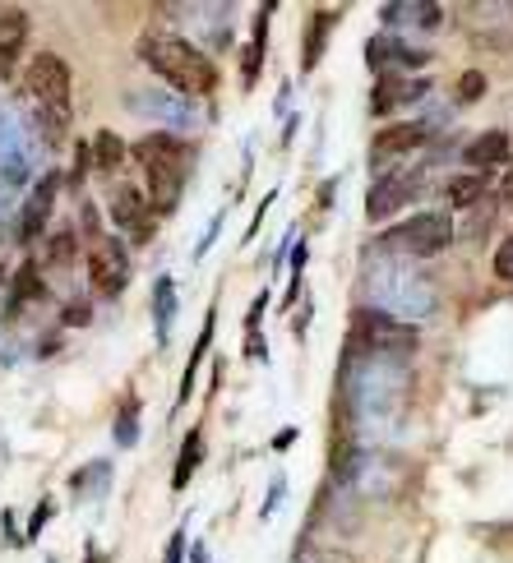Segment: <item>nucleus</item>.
Segmentation results:
<instances>
[{"label":"nucleus","mask_w":513,"mask_h":563,"mask_svg":"<svg viewBox=\"0 0 513 563\" xmlns=\"http://www.w3.org/2000/svg\"><path fill=\"white\" fill-rule=\"evenodd\" d=\"M292 443H296V430H283V434H277V439H273V449H277V453H283V449H292Z\"/></svg>","instance_id":"39"},{"label":"nucleus","mask_w":513,"mask_h":563,"mask_svg":"<svg viewBox=\"0 0 513 563\" xmlns=\"http://www.w3.org/2000/svg\"><path fill=\"white\" fill-rule=\"evenodd\" d=\"M306 254H310L306 245H296V250H292V268H296V273H301V268H306Z\"/></svg>","instance_id":"40"},{"label":"nucleus","mask_w":513,"mask_h":563,"mask_svg":"<svg viewBox=\"0 0 513 563\" xmlns=\"http://www.w3.org/2000/svg\"><path fill=\"white\" fill-rule=\"evenodd\" d=\"M185 545H190V536H185V527H176L172 541H167V554H162V563H181L185 559Z\"/></svg>","instance_id":"33"},{"label":"nucleus","mask_w":513,"mask_h":563,"mask_svg":"<svg viewBox=\"0 0 513 563\" xmlns=\"http://www.w3.org/2000/svg\"><path fill=\"white\" fill-rule=\"evenodd\" d=\"M416 328L403 323V319H389L380 310H361L352 314V346H361L365 356H393V361H403L407 351H416Z\"/></svg>","instance_id":"7"},{"label":"nucleus","mask_w":513,"mask_h":563,"mask_svg":"<svg viewBox=\"0 0 513 563\" xmlns=\"http://www.w3.org/2000/svg\"><path fill=\"white\" fill-rule=\"evenodd\" d=\"M172 319H176V282L157 277V287H153V333H157V346H167Z\"/></svg>","instance_id":"19"},{"label":"nucleus","mask_w":513,"mask_h":563,"mask_svg":"<svg viewBox=\"0 0 513 563\" xmlns=\"http://www.w3.org/2000/svg\"><path fill=\"white\" fill-rule=\"evenodd\" d=\"M407 365L393 356H361L352 365V407L361 420H393L407 402Z\"/></svg>","instance_id":"5"},{"label":"nucleus","mask_w":513,"mask_h":563,"mask_svg":"<svg viewBox=\"0 0 513 563\" xmlns=\"http://www.w3.org/2000/svg\"><path fill=\"white\" fill-rule=\"evenodd\" d=\"M199 449H204V434L190 430V434H185V443H181V457H176V472H172V489L190 485V476L199 472Z\"/></svg>","instance_id":"24"},{"label":"nucleus","mask_w":513,"mask_h":563,"mask_svg":"<svg viewBox=\"0 0 513 563\" xmlns=\"http://www.w3.org/2000/svg\"><path fill=\"white\" fill-rule=\"evenodd\" d=\"M338 10H324V14H310V33H306V69H315L319 52H324V37H329Z\"/></svg>","instance_id":"26"},{"label":"nucleus","mask_w":513,"mask_h":563,"mask_svg":"<svg viewBox=\"0 0 513 563\" xmlns=\"http://www.w3.org/2000/svg\"><path fill=\"white\" fill-rule=\"evenodd\" d=\"M29 42V14L23 10H0V75H10L14 60L23 56Z\"/></svg>","instance_id":"17"},{"label":"nucleus","mask_w":513,"mask_h":563,"mask_svg":"<svg viewBox=\"0 0 513 563\" xmlns=\"http://www.w3.org/2000/svg\"><path fill=\"white\" fill-rule=\"evenodd\" d=\"M139 60H144L153 75L167 84V92H181L185 102L190 98H208L218 88V69L208 60L190 37H181L172 29H149L139 37Z\"/></svg>","instance_id":"1"},{"label":"nucleus","mask_w":513,"mask_h":563,"mask_svg":"<svg viewBox=\"0 0 513 563\" xmlns=\"http://www.w3.org/2000/svg\"><path fill=\"white\" fill-rule=\"evenodd\" d=\"M29 98V121L42 139V148H56L69 130V65L56 52H37L23 69V92Z\"/></svg>","instance_id":"3"},{"label":"nucleus","mask_w":513,"mask_h":563,"mask_svg":"<svg viewBox=\"0 0 513 563\" xmlns=\"http://www.w3.org/2000/svg\"><path fill=\"white\" fill-rule=\"evenodd\" d=\"M92 172H121V162L130 157V148L121 144V134H111V130H98V139H92Z\"/></svg>","instance_id":"21"},{"label":"nucleus","mask_w":513,"mask_h":563,"mask_svg":"<svg viewBox=\"0 0 513 563\" xmlns=\"http://www.w3.org/2000/svg\"><path fill=\"white\" fill-rule=\"evenodd\" d=\"M130 157L144 167L149 176V208L153 213H176V203H181V190H185V176H190L195 167V148L185 144L181 134H149V139H139V144L130 148Z\"/></svg>","instance_id":"4"},{"label":"nucleus","mask_w":513,"mask_h":563,"mask_svg":"<svg viewBox=\"0 0 513 563\" xmlns=\"http://www.w3.org/2000/svg\"><path fill=\"white\" fill-rule=\"evenodd\" d=\"M88 277H92V291L98 296H121L125 282H130V250L125 241L116 236H98L88 250Z\"/></svg>","instance_id":"8"},{"label":"nucleus","mask_w":513,"mask_h":563,"mask_svg":"<svg viewBox=\"0 0 513 563\" xmlns=\"http://www.w3.org/2000/svg\"><path fill=\"white\" fill-rule=\"evenodd\" d=\"M292 563H347V559H342V554H334V550H315V545H310V550H301Z\"/></svg>","instance_id":"34"},{"label":"nucleus","mask_w":513,"mask_h":563,"mask_svg":"<svg viewBox=\"0 0 513 563\" xmlns=\"http://www.w3.org/2000/svg\"><path fill=\"white\" fill-rule=\"evenodd\" d=\"M449 245H454V218L439 213V208L393 222L380 236V250L399 254V260H430V254H445Z\"/></svg>","instance_id":"6"},{"label":"nucleus","mask_w":513,"mask_h":563,"mask_svg":"<svg viewBox=\"0 0 513 563\" xmlns=\"http://www.w3.org/2000/svg\"><path fill=\"white\" fill-rule=\"evenodd\" d=\"M422 98H430V84H426V79L384 75V79L375 84V98H370V111L384 115V111H393V107H403V102H422Z\"/></svg>","instance_id":"15"},{"label":"nucleus","mask_w":513,"mask_h":563,"mask_svg":"<svg viewBox=\"0 0 513 563\" xmlns=\"http://www.w3.org/2000/svg\"><path fill=\"white\" fill-rule=\"evenodd\" d=\"M426 139H430V125H422V121L389 125V130L375 139V162H384V157H403V153H412V148H422Z\"/></svg>","instance_id":"16"},{"label":"nucleus","mask_w":513,"mask_h":563,"mask_svg":"<svg viewBox=\"0 0 513 563\" xmlns=\"http://www.w3.org/2000/svg\"><path fill=\"white\" fill-rule=\"evenodd\" d=\"M125 107H130L134 115H149V121L167 125V134L195 130V121H199L195 102H185V98H172V92H157V88H139V92H130V98H125Z\"/></svg>","instance_id":"9"},{"label":"nucleus","mask_w":513,"mask_h":563,"mask_svg":"<svg viewBox=\"0 0 513 563\" xmlns=\"http://www.w3.org/2000/svg\"><path fill=\"white\" fill-rule=\"evenodd\" d=\"M283 489H287V481H273V485H269V504L260 508L264 518H273V508H277V499H283Z\"/></svg>","instance_id":"36"},{"label":"nucleus","mask_w":513,"mask_h":563,"mask_svg":"<svg viewBox=\"0 0 513 563\" xmlns=\"http://www.w3.org/2000/svg\"><path fill=\"white\" fill-rule=\"evenodd\" d=\"M46 296V287H42V273L29 264V268H19L14 273V287H10V305H6V319H14L23 305H33V300H42Z\"/></svg>","instance_id":"22"},{"label":"nucleus","mask_w":513,"mask_h":563,"mask_svg":"<svg viewBox=\"0 0 513 563\" xmlns=\"http://www.w3.org/2000/svg\"><path fill=\"white\" fill-rule=\"evenodd\" d=\"M107 485H111V462H88L84 472L75 476V495H84V489H98V499H102Z\"/></svg>","instance_id":"28"},{"label":"nucleus","mask_w":513,"mask_h":563,"mask_svg":"<svg viewBox=\"0 0 513 563\" xmlns=\"http://www.w3.org/2000/svg\"><path fill=\"white\" fill-rule=\"evenodd\" d=\"M449 195V208H477V199L485 195V172H462L445 185Z\"/></svg>","instance_id":"23"},{"label":"nucleus","mask_w":513,"mask_h":563,"mask_svg":"<svg viewBox=\"0 0 513 563\" xmlns=\"http://www.w3.org/2000/svg\"><path fill=\"white\" fill-rule=\"evenodd\" d=\"M269 14H273V5H264L260 14H254V33H250V52H245V60H241V79H245V88L260 79V65H264V46H269Z\"/></svg>","instance_id":"20"},{"label":"nucleus","mask_w":513,"mask_h":563,"mask_svg":"<svg viewBox=\"0 0 513 563\" xmlns=\"http://www.w3.org/2000/svg\"><path fill=\"white\" fill-rule=\"evenodd\" d=\"M116 443L121 449H134L139 443V397H130V402H121V411H116Z\"/></svg>","instance_id":"27"},{"label":"nucleus","mask_w":513,"mask_h":563,"mask_svg":"<svg viewBox=\"0 0 513 563\" xmlns=\"http://www.w3.org/2000/svg\"><path fill=\"white\" fill-rule=\"evenodd\" d=\"M462 162H468L472 172H491L500 162H509V134L504 130H485L477 134L468 148H462Z\"/></svg>","instance_id":"18"},{"label":"nucleus","mask_w":513,"mask_h":563,"mask_svg":"<svg viewBox=\"0 0 513 563\" xmlns=\"http://www.w3.org/2000/svg\"><path fill=\"white\" fill-rule=\"evenodd\" d=\"M65 323H69V328L88 323V305H69V310H65Z\"/></svg>","instance_id":"37"},{"label":"nucleus","mask_w":513,"mask_h":563,"mask_svg":"<svg viewBox=\"0 0 513 563\" xmlns=\"http://www.w3.org/2000/svg\"><path fill=\"white\" fill-rule=\"evenodd\" d=\"M56 190H61V176L52 172V176H42V180L33 185V195H29V199H23V213H19V222H14L19 245H33V241L42 236L46 218H52V199H56Z\"/></svg>","instance_id":"12"},{"label":"nucleus","mask_w":513,"mask_h":563,"mask_svg":"<svg viewBox=\"0 0 513 563\" xmlns=\"http://www.w3.org/2000/svg\"><path fill=\"white\" fill-rule=\"evenodd\" d=\"M500 203L513 213V157L504 162V176H500Z\"/></svg>","instance_id":"35"},{"label":"nucleus","mask_w":513,"mask_h":563,"mask_svg":"<svg viewBox=\"0 0 513 563\" xmlns=\"http://www.w3.org/2000/svg\"><path fill=\"white\" fill-rule=\"evenodd\" d=\"M495 268H500V273H513V241H509V245L495 254Z\"/></svg>","instance_id":"38"},{"label":"nucleus","mask_w":513,"mask_h":563,"mask_svg":"<svg viewBox=\"0 0 513 563\" xmlns=\"http://www.w3.org/2000/svg\"><path fill=\"white\" fill-rule=\"evenodd\" d=\"M46 518H52V499H42V504H37V512H33L29 531H23V545H29V541H37V536H42V527H46Z\"/></svg>","instance_id":"32"},{"label":"nucleus","mask_w":513,"mask_h":563,"mask_svg":"<svg viewBox=\"0 0 513 563\" xmlns=\"http://www.w3.org/2000/svg\"><path fill=\"white\" fill-rule=\"evenodd\" d=\"M481 92H485V75L481 69H468V75L458 79V102H477Z\"/></svg>","instance_id":"30"},{"label":"nucleus","mask_w":513,"mask_h":563,"mask_svg":"<svg viewBox=\"0 0 513 563\" xmlns=\"http://www.w3.org/2000/svg\"><path fill=\"white\" fill-rule=\"evenodd\" d=\"M380 19L384 29H439V19H445V10L435 5V0H393V5H380Z\"/></svg>","instance_id":"14"},{"label":"nucleus","mask_w":513,"mask_h":563,"mask_svg":"<svg viewBox=\"0 0 513 563\" xmlns=\"http://www.w3.org/2000/svg\"><path fill=\"white\" fill-rule=\"evenodd\" d=\"M416 195H422V176H407V172H393V176H380L370 185L365 195V218L370 222H389L399 208H407Z\"/></svg>","instance_id":"10"},{"label":"nucleus","mask_w":513,"mask_h":563,"mask_svg":"<svg viewBox=\"0 0 513 563\" xmlns=\"http://www.w3.org/2000/svg\"><path fill=\"white\" fill-rule=\"evenodd\" d=\"M214 310H208V323H204V333H199V342H195V356H190V365H185V374H181V397L176 402H185V397L195 393V374H199V365H204V356H208V342H214Z\"/></svg>","instance_id":"25"},{"label":"nucleus","mask_w":513,"mask_h":563,"mask_svg":"<svg viewBox=\"0 0 513 563\" xmlns=\"http://www.w3.org/2000/svg\"><path fill=\"white\" fill-rule=\"evenodd\" d=\"M222 222H227V208H222V213H218L214 222H208V231H204V236H199V245H195V260H204V254H208V250H214V241H218V231H222Z\"/></svg>","instance_id":"31"},{"label":"nucleus","mask_w":513,"mask_h":563,"mask_svg":"<svg viewBox=\"0 0 513 563\" xmlns=\"http://www.w3.org/2000/svg\"><path fill=\"white\" fill-rule=\"evenodd\" d=\"M42 260H46V264H75V231H61V236L46 241Z\"/></svg>","instance_id":"29"},{"label":"nucleus","mask_w":513,"mask_h":563,"mask_svg":"<svg viewBox=\"0 0 513 563\" xmlns=\"http://www.w3.org/2000/svg\"><path fill=\"white\" fill-rule=\"evenodd\" d=\"M365 60H370V69H384L393 65V75H403V69H422L430 56L426 52H416V46H407L403 37H393V33H380V37H370L365 42Z\"/></svg>","instance_id":"13"},{"label":"nucleus","mask_w":513,"mask_h":563,"mask_svg":"<svg viewBox=\"0 0 513 563\" xmlns=\"http://www.w3.org/2000/svg\"><path fill=\"white\" fill-rule=\"evenodd\" d=\"M365 310H380L416 328V319H426L435 310V287L412 264H403L399 254L380 250L365 264Z\"/></svg>","instance_id":"2"},{"label":"nucleus","mask_w":513,"mask_h":563,"mask_svg":"<svg viewBox=\"0 0 513 563\" xmlns=\"http://www.w3.org/2000/svg\"><path fill=\"white\" fill-rule=\"evenodd\" d=\"M107 208H111V222H116V227H125L134 241H144L149 231H153V208H149V195L139 190L134 180H121V185H111V195H107Z\"/></svg>","instance_id":"11"}]
</instances>
